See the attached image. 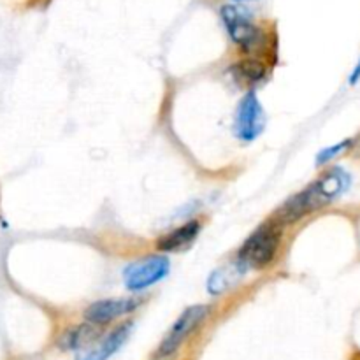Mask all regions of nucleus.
I'll return each mask as SVG.
<instances>
[{"instance_id":"f257e3e1","label":"nucleus","mask_w":360,"mask_h":360,"mask_svg":"<svg viewBox=\"0 0 360 360\" xmlns=\"http://www.w3.org/2000/svg\"><path fill=\"white\" fill-rule=\"evenodd\" d=\"M352 176L341 165H333L323 171L311 185L292 195L290 199L281 204L280 210L274 213V220L280 225L297 224L308 214L329 206L336 199H340L350 188Z\"/></svg>"},{"instance_id":"f03ea898","label":"nucleus","mask_w":360,"mask_h":360,"mask_svg":"<svg viewBox=\"0 0 360 360\" xmlns=\"http://www.w3.org/2000/svg\"><path fill=\"white\" fill-rule=\"evenodd\" d=\"M280 243L281 225L276 220H267L243 243L236 262L245 273L248 269H266L276 257Z\"/></svg>"},{"instance_id":"7ed1b4c3","label":"nucleus","mask_w":360,"mask_h":360,"mask_svg":"<svg viewBox=\"0 0 360 360\" xmlns=\"http://www.w3.org/2000/svg\"><path fill=\"white\" fill-rule=\"evenodd\" d=\"M221 20L231 35L232 42L238 44L245 53H257L264 46V32L245 7L224 6L221 7Z\"/></svg>"},{"instance_id":"20e7f679","label":"nucleus","mask_w":360,"mask_h":360,"mask_svg":"<svg viewBox=\"0 0 360 360\" xmlns=\"http://www.w3.org/2000/svg\"><path fill=\"white\" fill-rule=\"evenodd\" d=\"M210 315V308L206 304H195L186 308L181 315L178 316V320L174 322V326L171 327L165 338L162 340L160 347L155 352V360H167L171 359L179 348L183 347L186 340L192 336L197 330V327L204 322V319Z\"/></svg>"},{"instance_id":"39448f33","label":"nucleus","mask_w":360,"mask_h":360,"mask_svg":"<svg viewBox=\"0 0 360 360\" xmlns=\"http://www.w3.org/2000/svg\"><path fill=\"white\" fill-rule=\"evenodd\" d=\"M171 271V262L164 255H151L130 264L123 273L125 287L130 292H141L164 280Z\"/></svg>"},{"instance_id":"423d86ee","label":"nucleus","mask_w":360,"mask_h":360,"mask_svg":"<svg viewBox=\"0 0 360 360\" xmlns=\"http://www.w3.org/2000/svg\"><path fill=\"white\" fill-rule=\"evenodd\" d=\"M264 127H266V118H264L262 104L257 98L255 91H248L239 101L238 109H236L234 134L241 141L250 143L262 134Z\"/></svg>"},{"instance_id":"0eeeda50","label":"nucleus","mask_w":360,"mask_h":360,"mask_svg":"<svg viewBox=\"0 0 360 360\" xmlns=\"http://www.w3.org/2000/svg\"><path fill=\"white\" fill-rule=\"evenodd\" d=\"M141 302L137 299H104L90 304L84 311V320L94 326H105L120 316L130 315L139 308Z\"/></svg>"},{"instance_id":"6e6552de","label":"nucleus","mask_w":360,"mask_h":360,"mask_svg":"<svg viewBox=\"0 0 360 360\" xmlns=\"http://www.w3.org/2000/svg\"><path fill=\"white\" fill-rule=\"evenodd\" d=\"M132 322H125L122 323V326H118L115 330H111L97 347L79 354L76 360H108L109 357H112V355L123 347V343L129 340L130 333H132Z\"/></svg>"},{"instance_id":"1a4fd4ad","label":"nucleus","mask_w":360,"mask_h":360,"mask_svg":"<svg viewBox=\"0 0 360 360\" xmlns=\"http://www.w3.org/2000/svg\"><path fill=\"white\" fill-rule=\"evenodd\" d=\"M200 221L199 220H190L183 224L181 227L174 229L169 234L162 236L157 241V248L162 253H172V252H181V250L188 248L193 241L197 239L200 232Z\"/></svg>"},{"instance_id":"9d476101","label":"nucleus","mask_w":360,"mask_h":360,"mask_svg":"<svg viewBox=\"0 0 360 360\" xmlns=\"http://www.w3.org/2000/svg\"><path fill=\"white\" fill-rule=\"evenodd\" d=\"M95 338H97V330H95L94 323H83V326H76L65 330L60 336L58 347L62 350H81V348L88 347Z\"/></svg>"},{"instance_id":"9b49d317","label":"nucleus","mask_w":360,"mask_h":360,"mask_svg":"<svg viewBox=\"0 0 360 360\" xmlns=\"http://www.w3.org/2000/svg\"><path fill=\"white\" fill-rule=\"evenodd\" d=\"M243 273H245V271L238 266V262H234L232 266L221 267V269L214 271V273L211 274L210 281H207V290L213 295L224 294L225 290H229V288L238 281V276H241Z\"/></svg>"},{"instance_id":"f8f14e48","label":"nucleus","mask_w":360,"mask_h":360,"mask_svg":"<svg viewBox=\"0 0 360 360\" xmlns=\"http://www.w3.org/2000/svg\"><path fill=\"white\" fill-rule=\"evenodd\" d=\"M266 63L257 58H246L232 65V72H234L236 79L246 84L260 83L266 77Z\"/></svg>"},{"instance_id":"ddd939ff","label":"nucleus","mask_w":360,"mask_h":360,"mask_svg":"<svg viewBox=\"0 0 360 360\" xmlns=\"http://www.w3.org/2000/svg\"><path fill=\"white\" fill-rule=\"evenodd\" d=\"M355 144V139H345V141H340V143L333 144V146H327L323 148V150L319 151V155H316L315 162L316 165H327L330 164V162L334 160L336 157H340V155H343L345 151L350 150L352 146Z\"/></svg>"},{"instance_id":"4468645a","label":"nucleus","mask_w":360,"mask_h":360,"mask_svg":"<svg viewBox=\"0 0 360 360\" xmlns=\"http://www.w3.org/2000/svg\"><path fill=\"white\" fill-rule=\"evenodd\" d=\"M359 81H360V58H359V62L355 63L354 69H352L350 77H348V84H350V86H355Z\"/></svg>"},{"instance_id":"2eb2a0df","label":"nucleus","mask_w":360,"mask_h":360,"mask_svg":"<svg viewBox=\"0 0 360 360\" xmlns=\"http://www.w3.org/2000/svg\"><path fill=\"white\" fill-rule=\"evenodd\" d=\"M236 2H250V0H236Z\"/></svg>"}]
</instances>
